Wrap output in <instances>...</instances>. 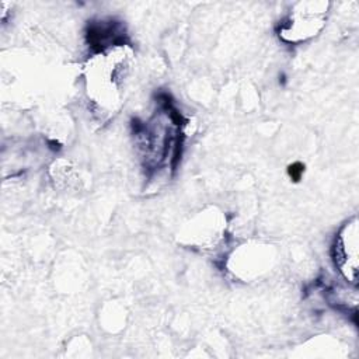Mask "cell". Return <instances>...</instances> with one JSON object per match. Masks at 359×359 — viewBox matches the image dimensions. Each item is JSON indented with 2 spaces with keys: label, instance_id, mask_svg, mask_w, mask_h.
Segmentation results:
<instances>
[{
  "label": "cell",
  "instance_id": "1",
  "mask_svg": "<svg viewBox=\"0 0 359 359\" xmlns=\"http://www.w3.org/2000/svg\"><path fill=\"white\" fill-rule=\"evenodd\" d=\"M132 62L133 52L126 45L111 46L88 59L84 70L87 94L105 112H112L121 105Z\"/></svg>",
  "mask_w": 359,
  "mask_h": 359
},
{
  "label": "cell",
  "instance_id": "2",
  "mask_svg": "<svg viewBox=\"0 0 359 359\" xmlns=\"http://www.w3.org/2000/svg\"><path fill=\"white\" fill-rule=\"evenodd\" d=\"M328 3L307 1L299 3L282 24L279 36L287 43H300L316 36L327 20Z\"/></svg>",
  "mask_w": 359,
  "mask_h": 359
},
{
  "label": "cell",
  "instance_id": "3",
  "mask_svg": "<svg viewBox=\"0 0 359 359\" xmlns=\"http://www.w3.org/2000/svg\"><path fill=\"white\" fill-rule=\"evenodd\" d=\"M358 220L353 217L339 230L335 245H334V259L342 276L351 282L356 283L358 268H359V251L358 247Z\"/></svg>",
  "mask_w": 359,
  "mask_h": 359
}]
</instances>
